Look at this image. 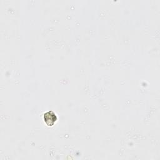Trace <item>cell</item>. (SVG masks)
Wrapping results in <instances>:
<instances>
[{
	"mask_svg": "<svg viewBox=\"0 0 160 160\" xmlns=\"http://www.w3.org/2000/svg\"><path fill=\"white\" fill-rule=\"evenodd\" d=\"M44 122L47 125L52 126L55 123L57 119V118L55 113L53 111H50L46 112L44 114Z\"/></svg>",
	"mask_w": 160,
	"mask_h": 160,
	"instance_id": "cell-1",
	"label": "cell"
}]
</instances>
